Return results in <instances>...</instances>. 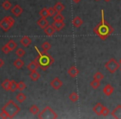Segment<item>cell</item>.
Segmentation results:
<instances>
[{"mask_svg":"<svg viewBox=\"0 0 121 119\" xmlns=\"http://www.w3.org/2000/svg\"><path fill=\"white\" fill-rule=\"evenodd\" d=\"M93 32L101 40L105 41L114 32V28L104 19V10H101V21L94 27Z\"/></svg>","mask_w":121,"mask_h":119,"instance_id":"6da1fadb","label":"cell"},{"mask_svg":"<svg viewBox=\"0 0 121 119\" xmlns=\"http://www.w3.org/2000/svg\"><path fill=\"white\" fill-rule=\"evenodd\" d=\"M37 51L38 52V55L37 56V58L35 59V61L37 62L39 67L42 70H47L54 63V59L52 58V56H51V55H49L47 53V51L43 50L42 52L39 51V50L37 49V46H35Z\"/></svg>","mask_w":121,"mask_h":119,"instance_id":"7a4b0ae2","label":"cell"},{"mask_svg":"<svg viewBox=\"0 0 121 119\" xmlns=\"http://www.w3.org/2000/svg\"><path fill=\"white\" fill-rule=\"evenodd\" d=\"M20 107L13 100H9L2 108V111H4L8 113V115L9 116V118H13V117H15L20 112Z\"/></svg>","mask_w":121,"mask_h":119,"instance_id":"3957f363","label":"cell"},{"mask_svg":"<svg viewBox=\"0 0 121 119\" xmlns=\"http://www.w3.org/2000/svg\"><path fill=\"white\" fill-rule=\"evenodd\" d=\"M57 117H58L57 114L49 106L46 107L38 115V118L40 119H53L57 118Z\"/></svg>","mask_w":121,"mask_h":119,"instance_id":"277c9868","label":"cell"},{"mask_svg":"<svg viewBox=\"0 0 121 119\" xmlns=\"http://www.w3.org/2000/svg\"><path fill=\"white\" fill-rule=\"evenodd\" d=\"M104 67H105V69L107 70L110 74H114V73L119 69L120 65H119V63L114 58H111L105 63Z\"/></svg>","mask_w":121,"mask_h":119,"instance_id":"5b68a950","label":"cell"},{"mask_svg":"<svg viewBox=\"0 0 121 119\" xmlns=\"http://www.w3.org/2000/svg\"><path fill=\"white\" fill-rule=\"evenodd\" d=\"M14 22H15V20L13 18V17L8 16L0 21V27L3 29L4 32H8L14 25Z\"/></svg>","mask_w":121,"mask_h":119,"instance_id":"8992f818","label":"cell"},{"mask_svg":"<svg viewBox=\"0 0 121 119\" xmlns=\"http://www.w3.org/2000/svg\"><path fill=\"white\" fill-rule=\"evenodd\" d=\"M51 86L52 87V89H54L55 90H57V89H60L61 86H62V82H61V80H60L59 78L56 77L54 78L52 80V82L50 83Z\"/></svg>","mask_w":121,"mask_h":119,"instance_id":"52a82bcc","label":"cell"},{"mask_svg":"<svg viewBox=\"0 0 121 119\" xmlns=\"http://www.w3.org/2000/svg\"><path fill=\"white\" fill-rule=\"evenodd\" d=\"M113 117L116 119H121V105H118L112 112H110Z\"/></svg>","mask_w":121,"mask_h":119,"instance_id":"ba28073f","label":"cell"},{"mask_svg":"<svg viewBox=\"0 0 121 119\" xmlns=\"http://www.w3.org/2000/svg\"><path fill=\"white\" fill-rule=\"evenodd\" d=\"M11 12H12V13L13 14V15L15 16V17H19V16H20L21 14H22V12H23V9H22V8L21 7V6L15 5L12 8Z\"/></svg>","mask_w":121,"mask_h":119,"instance_id":"9c48e42d","label":"cell"},{"mask_svg":"<svg viewBox=\"0 0 121 119\" xmlns=\"http://www.w3.org/2000/svg\"><path fill=\"white\" fill-rule=\"evenodd\" d=\"M56 29L54 28L52 25H48L44 29V33H45L47 37H52V36H53L54 34L56 33Z\"/></svg>","mask_w":121,"mask_h":119,"instance_id":"30bf717a","label":"cell"},{"mask_svg":"<svg viewBox=\"0 0 121 119\" xmlns=\"http://www.w3.org/2000/svg\"><path fill=\"white\" fill-rule=\"evenodd\" d=\"M114 87H113L111 84H106L105 86L104 87V89H103V92H104V94H105L106 96H110L111 94L114 93Z\"/></svg>","mask_w":121,"mask_h":119,"instance_id":"8fae6325","label":"cell"},{"mask_svg":"<svg viewBox=\"0 0 121 119\" xmlns=\"http://www.w3.org/2000/svg\"><path fill=\"white\" fill-rule=\"evenodd\" d=\"M67 73H68V74H69V76H71V78H76V76L79 74L80 71L76 66H71V67L68 70Z\"/></svg>","mask_w":121,"mask_h":119,"instance_id":"7c38bea8","label":"cell"},{"mask_svg":"<svg viewBox=\"0 0 121 119\" xmlns=\"http://www.w3.org/2000/svg\"><path fill=\"white\" fill-rule=\"evenodd\" d=\"M53 27L56 29V31H60L65 27V22L63 21H54L52 23Z\"/></svg>","mask_w":121,"mask_h":119,"instance_id":"4fadbf2b","label":"cell"},{"mask_svg":"<svg viewBox=\"0 0 121 119\" xmlns=\"http://www.w3.org/2000/svg\"><path fill=\"white\" fill-rule=\"evenodd\" d=\"M104 107V105H103L101 103H98L95 105V107H93V112L98 116H101V112H102V109Z\"/></svg>","mask_w":121,"mask_h":119,"instance_id":"5bb4252c","label":"cell"},{"mask_svg":"<svg viewBox=\"0 0 121 119\" xmlns=\"http://www.w3.org/2000/svg\"><path fill=\"white\" fill-rule=\"evenodd\" d=\"M37 25L42 29H45L46 27L49 25V22L47 18H45V17H41V18L38 19V21H37Z\"/></svg>","mask_w":121,"mask_h":119,"instance_id":"9a60e30c","label":"cell"},{"mask_svg":"<svg viewBox=\"0 0 121 119\" xmlns=\"http://www.w3.org/2000/svg\"><path fill=\"white\" fill-rule=\"evenodd\" d=\"M38 67H39L38 64H37V62L35 61V60H34V61H32V62L29 63L28 66H27V69H28L31 72H32V71H36Z\"/></svg>","mask_w":121,"mask_h":119,"instance_id":"2e32d148","label":"cell"},{"mask_svg":"<svg viewBox=\"0 0 121 119\" xmlns=\"http://www.w3.org/2000/svg\"><path fill=\"white\" fill-rule=\"evenodd\" d=\"M20 42L23 46L27 47V46H29V45H30L31 43H32V40H31L30 37H27V36H24V37L21 39Z\"/></svg>","mask_w":121,"mask_h":119,"instance_id":"e0dca14e","label":"cell"},{"mask_svg":"<svg viewBox=\"0 0 121 119\" xmlns=\"http://www.w3.org/2000/svg\"><path fill=\"white\" fill-rule=\"evenodd\" d=\"M72 24L75 27H81L83 24V20L80 17H76L72 20Z\"/></svg>","mask_w":121,"mask_h":119,"instance_id":"ac0fdd59","label":"cell"},{"mask_svg":"<svg viewBox=\"0 0 121 119\" xmlns=\"http://www.w3.org/2000/svg\"><path fill=\"white\" fill-rule=\"evenodd\" d=\"M13 66H15L17 70H20V69H22V66H24V62H23L22 60H21L20 58H18L13 62Z\"/></svg>","mask_w":121,"mask_h":119,"instance_id":"d6986e66","label":"cell"},{"mask_svg":"<svg viewBox=\"0 0 121 119\" xmlns=\"http://www.w3.org/2000/svg\"><path fill=\"white\" fill-rule=\"evenodd\" d=\"M29 77H30V79H32V81H37L39 79V78L41 77V75H40V74H39L38 72H37V70H36V71L31 72V74H29Z\"/></svg>","mask_w":121,"mask_h":119,"instance_id":"ffe728a7","label":"cell"},{"mask_svg":"<svg viewBox=\"0 0 121 119\" xmlns=\"http://www.w3.org/2000/svg\"><path fill=\"white\" fill-rule=\"evenodd\" d=\"M10 84H11V80L9 79H5L4 82L2 83L1 86L3 87V89L6 91H10Z\"/></svg>","mask_w":121,"mask_h":119,"instance_id":"44dd1931","label":"cell"},{"mask_svg":"<svg viewBox=\"0 0 121 119\" xmlns=\"http://www.w3.org/2000/svg\"><path fill=\"white\" fill-rule=\"evenodd\" d=\"M16 99L17 100V102H19L20 103H22L27 99V97H26V95L23 94V93L21 92V93H19V94H17V96H16Z\"/></svg>","mask_w":121,"mask_h":119,"instance_id":"7402d4cb","label":"cell"},{"mask_svg":"<svg viewBox=\"0 0 121 119\" xmlns=\"http://www.w3.org/2000/svg\"><path fill=\"white\" fill-rule=\"evenodd\" d=\"M54 8H55V10L56 11V12H61L63 10L65 9V6L63 5L61 3H56V5L54 6Z\"/></svg>","mask_w":121,"mask_h":119,"instance_id":"603a6c76","label":"cell"},{"mask_svg":"<svg viewBox=\"0 0 121 119\" xmlns=\"http://www.w3.org/2000/svg\"><path fill=\"white\" fill-rule=\"evenodd\" d=\"M69 99L72 103H76V102H77V100L79 99V96H78V94H76V92H73L69 95Z\"/></svg>","mask_w":121,"mask_h":119,"instance_id":"cb8c5ba5","label":"cell"},{"mask_svg":"<svg viewBox=\"0 0 121 119\" xmlns=\"http://www.w3.org/2000/svg\"><path fill=\"white\" fill-rule=\"evenodd\" d=\"M29 112H31L33 115H37V113L39 112V108L37 105H32L29 108Z\"/></svg>","mask_w":121,"mask_h":119,"instance_id":"d4e9b609","label":"cell"},{"mask_svg":"<svg viewBox=\"0 0 121 119\" xmlns=\"http://www.w3.org/2000/svg\"><path fill=\"white\" fill-rule=\"evenodd\" d=\"M2 7L4 9V10H9V9L12 8V4H11V3L9 2V0H6V1H4V3L2 4Z\"/></svg>","mask_w":121,"mask_h":119,"instance_id":"484cf974","label":"cell"},{"mask_svg":"<svg viewBox=\"0 0 121 119\" xmlns=\"http://www.w3.org/2000/svg\"><path fill=\"white\" fill-rule=\"evenodd\" d=\"M91 86L92 87V89H97L100 86V81L96 80V79H94L91 82Z\"/></svg>","mask_w":121,"mask_h":119,"instance_id":"4316f807","label":"cell"},{"mask_svg":"<svg viewBox=\"0 0 121 119\" xmlns=\"http://www.w3.org/2000/svg\"><path fill=\"white\" fill-rule=\"evenodd\" d=\"M39 14H40V16L42 17H45V18H47V17H49V13H48V8H42V10L40 11V12H39Z\"/></svg>","mask_w":121,"mask_h":119,"instance_id":"83f0119b","label":"cell"},{"mask_svg":"<svg viewBox=\"0 0 121 119\" xmlns=\"http://www.w3.org/2000/svg\"><path fill=\"white\" fill-rule=\"evenodd\" d=\"M17 89V83L15 80H11L10 84V91L14 93Z\"/></svg>","mask_w":121,"mask_h":119,"instance_id":"f1b7e54d","label":"cell"},{"mask_svg":"<svg viewBox=\"0 0 121 119\" xmlns=\"http://www.w3.org/2000/svg\"><path fill=\"white\" fill-rule=\"evenodd\" d=\"M7 45L9 47V49H10L11 50H13L14 49H16V47H17V43H16V42L14 41L10 40L7 43Z\"/></svg>","mask_w":121,"mask_h":119,"instance_id":"f546056e","label":"cell"},{"mask_svg":"<svg viewBox=\"0 0 121 119\" xmlns=\"http://www.w3.org/2000/svg\"><path fill=\"white\" fill-rule=\"evenodd\" d=\"M53 19H54V21H64L65 17L60 13V12H57L53 17Z\"/></svg>","mask_w":121,"mask_h":119,"instance_id":"4dcf8cb0","label":"cell"},{"mask_svg":"<svg viewBox=\"0 0 121 119\" xmlns=\"http://www.w3.org/2000/svg\"><path fill=\"white\" fill-rule=\"evenodd\" d=\"M15 54L17 55V56L18 57V58H21V57H22V56H24V55H25L26 52L22 48H18L17 50H16Z\"/></svg>","mask_w":121,"mask_h":119,"instance_id":"1f68e13d","label":"cell"},{"mask_svg":"<svg viewBox=\"0 0 121 119\" xmlns=\"http://www.w3.org/2000/svg\"><path fill=\"white\" fill-rule=\"evenodd\" d=\"M103 79H104V74H103L101 72H99V71L96 72L95 74H94V79L100 81V80H102Z\"/></svg>","mask_w":121,"mask_h":119,"instance_id":"d6a6232c","label":"cell"},{"mask_svg":"<svg viewBox=\"0 0 121 119\" xmlns=\"http://www.w3.org/2000/svg\"><path fill=\"white\" fill-rule=\"evenodd\" d=\"M51 47H52V45H51V44L49 43L48 41H45V42H43V43L42 44V50H46V51H47V50H50Z\"/></svg>","mask_w":121,"mask_h":119,"instance_id":"836d02e7","label":"cell"},{"mask_svg":"<svg viewBox=\"0 0 121 119\" xmlns=\"http://www.w3.org/2000/svg\"><path fill=\"white\" fill-rule=\"evenodd\" d=\"M26 87H27V85L23 81H20L19 83H17V89H19L20 91H23L26 89Z\"/></svg>","mask_w":121,"mask_h":119,"instance_id":"e575fe53","label":"cell"},{"mask_svg":"<svg viewBox=\"0 0 121 119\" xmlns=\"http://www.w3.org/2000/svg\"><path fill=\"white\" fill-rule=\"evenodd\" d=\"M109 113H110L109 109L108 108V107H106L104 106V107H103V109H102V112H101V115L104 116V117H107Z\"/></svg>","mask_w":121,"mask_h":119,"instance_id":"d590c367","label":"cell"},{"mask_svg":"<svg viewBox=\"0 0 121 119\" xmlns=\"http://www.w3.org/2000/svg\"><path fill=\"white\" fill-rule=\"evenodd\" d=\"M48 13H49V17H54L56 13V11L55 10V8H48Z\"/></svg>","mask_w":121,"mask_h":119,"instance_id":"8d00e7d4","label":"cell"},{"mask_svg":"<svg viewBox=\"0 0 121 119\" xmlns=\"http://www.w3.org/2000/svg\"><path fill=\"white\" fill-rule=\"evenodd\" d=\"M2 51L4 52V54H9V52L11 51V50L9 49V47L7 45V44H6L5 45H4V46L2 47Z\"/></svg>","mask_w":121,"mask_h":119,"instance_id":"74e56055","label":"cell"},{"mask_svg":"<svg viewBox=\"0 0 121 119\" xmlns=\"http://www.w3.org/2000/svg\"><path fill=\"white\" fill-rule=\"evenodd\" d=\"M0 117L1 118H9V116L8 115L7 112H5L4 111H2L1 113H0Z\"/></svg>","mask_w":121,"mask_h":119,"instance_id":"f35d334b","label":"cell"},{"mask_svg":"<svg viewBox=\"0 0 121 119\" xmlns=\"http://www.w3.org/2000/svg\"><path fill=\"white\" fill-rule=\"evenodd\" d=\"M4 61H3L2 59L0 58V68L2 67L3 66H4Z\"/></svg>","mask_w":121,"mask_h":119,"instance_id":"ab89813d","label":"cell"},{"mask_svg":"<svg viewBox=\"0 0 121 119\" xmlns=\"http://www.w3.org/2000/svg\"><path fill=\"white\" fill-rule=\"evenodd\" d=\"M72 1H73L74 3H76V4H77V3H79L80 1H81V0H72Z\"/></svg>","mask_w":121,"mask_h":119,"instance_id":"60d3db41","label":"cell"},{"mask_svg":"<svg viewBox=\"0 0 121 119\" xmlns=\"http://www.w3.org/2000/svg\"><path fill=\"white\" fill-rule=\"evenodd\" d=\"M119 65H120V66H121V59H120V60H119Z\"/></svg>","mask_w":121,"mask_h":119,"instance_id":"b9f144b4","label":"cell"},{"mask_svg":"<svg viewBox=\"0 0 121 119\" xmlns=\"http://www.w3.org/2000/svg\"><path fill=\"white\" fill-rule=\"evenodd\" d=\"M105 2H109V1H111V0H104Z\"/></svg>","mask_w":121,"mask_h":119,"instance_id":"7bdbcfd3","label":"cell"},{"mask_svg":"<svg viewBox=\"0 0 121 119\" xmlns=\"http://www.w3.org/2000/svg\"><path fill=\"white\" fill-rule=\"evenodd\" d=\"M119 70H120V72H121V66H120V67H119Z\"/></svg>","mask_w":121,"mask_h":119,"instance_id":"ee69618b","label":"cell"},{"mask_svg":"<svg viewBox=\"0 0 121 119\" xmlns=\"http://www.w3.org/2000/svg\"><path fill=\"white\" fill-rule=\"evenodd\" d=\"M96 1H99V0H96Z\"/></svg>","mask_w":121,"mask_h":119,"instance_id":"f6af8a7d","label":"cell"}]
</instances>
